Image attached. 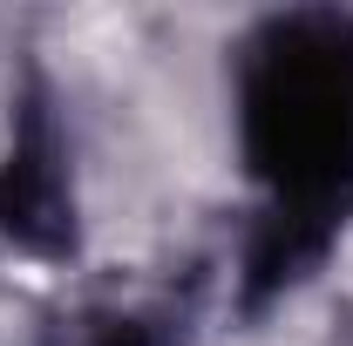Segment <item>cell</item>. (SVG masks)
<instances>
[{"mask_svg": "<svg viewBox=\"0 0 353 346\" xmlns=\"http://www.w3.org/2000/svg\"><path fill=\"white\" fill-rule=\"evenodd\" d=\"M245 150L279 190L265 272L279 278L319 245V224L353 197V21H279L245 68Z\"/></svg>", "mask_w": 353, "mask_h": 346, "instance_id": "6da1fadb", "label": "cell"}]
</instances>
